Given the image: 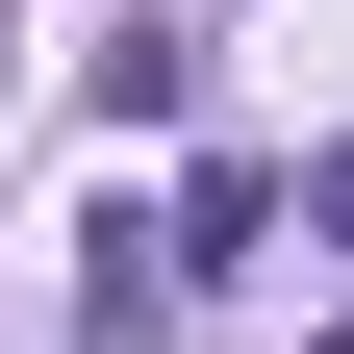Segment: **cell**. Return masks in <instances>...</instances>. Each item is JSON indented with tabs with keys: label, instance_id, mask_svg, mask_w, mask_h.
Masks as SVG:
<instances>
[{
	"label": "cell",
	"instance_id": "obj_1",
	"mask_svg": "<svg viewBox=\"0 0 354 354\" xmlns=\"http://www.w3.org/2000/svg\"><path fill=\"white\" fill-rule=\"evenodd\" d=\"M76 354H177V253H152V203H76Z\"/></svg>",
	"mask_w": 354,
	"mask_h": 354
},
{
	"label": "cell",
	"instance_id": "obj_2",
	"mask_svg": "<svg viewBox=\"0 0 354 354\" xmlns=\"http://www.w3.org/2000/svg\"><path fill=\"white\" fill-rule=\"evenodd\" d=\"M0 51H26V26H0Z\"/></svg>",
	"mask_w": 354,
	"mask_h": 354
},
{
	"label": "cell",
	"instance_id": "obj_3",
	"mask_svg": "<svg viewBox=\"0 0 354 354\" xmlns=\"http://www.w3.org/2000/svg\"><path fill=\"white\" fill-rule=\"evenodd\" d=\"M329 354H354V329H329Z\"/></svg>",
	"mask_w": 354,
	"mask_h": 354
}]
</instances>
